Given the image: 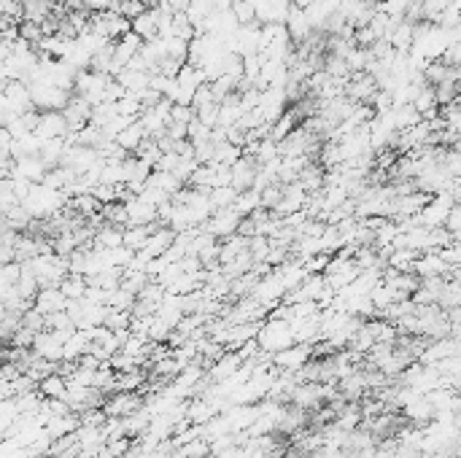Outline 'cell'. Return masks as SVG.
I'll return each instance as SVG.
<instances>
[{
  "mask_svg": "<svg viewBox=\"0 0 461 458\" xmlns=\"http://www.w3.org/2000/svg\"><path fill=\"white\" fill-rule=\"evenodd\" d=\"M256 340H259L262 353H272V356L281 353V351H286V348H292V345L297 343L292 324H289V321H278V319H270L267 324H262Z\"/></svg>",
  "mask_w": 461,
  "mask_h": 458,
  "instance_id": "obj_1",
  "label": "cell"
},
{
  "mask_svg": "<svg viewBox=\"0 0 461 458\" xmlns=\"http://www.w3.org/2000/svg\"><path fill=\"white\" fill-rule=\"evenodd\" d=\"M310 358H313V345L295 343L292 348H286V351H281V353H275V356H272V364H275L278 369H283V372H300Z\"/></svg>",
  "mask_w": 461,
  "mask_h": 458,
  "instance_id": "obj_2",
  "label": "cell"
},
{
  "mask_svg": "<svg viewBox=\"0 0 461 458\" xmlns=\"http://www.w3.org/2000/svg\"><path fill=\"white\" fill-rule=\"evenodd\" d=\"M141 408H143L141 396L132 394V391H116V394L102 405V410H105L108 418H129L132 412H138Z\"/></svg>",
  "mask_w": 461,
  "mask_h": 458,
  "instance_id": "obj_3",
  "label": "cell"
},
{
  "mask_svg": "<svg viewBox=\"0 0 461 458\" xmlns=\"http://www.w3.org/2000/svg\"><path fill=\"white\" fill-rule=\"evenodd\" d=\"M243 367V356L240 353H232V351H227L224 356L218 358L216 364L211 367V375H208V380H216V383H224L230 380L232 375L238 372V369Z\"/></svg>",
  "mask_w": 461,
  "mask_h": 458,
  "instance_id": "obj_4",
  "label": "cell"
},
{
  "mask_svg": "<svg viewBox=\"0 0 461 458\" xmlns=\"http://www.w3.org/2000/svg\"><path fill=\"white\" fill-rule=\"evenodd\" d=\"M68 297L57 289H43V292L36 297V310H41L43 316H51V313H65L68 310Z\"/></svg>",
  "mask_w": 461,
  "mask_h": 458,
  "instance_id": "obj_5",
  "label": "cell"
},
{
  "mask_svg": "<svg viewBox=\"0 0 461 458\" xmlns=\"http://www.w3.org/2000/svg\"><path fill=\"white\" fill-rule=\"evenodd\" d=\"M146 138H149V135H146L143 124H141V122H135V124H129L124 132H119V135H116V143H119L124 151H129V149H132V151H138V149H141V143Z\"/></svg>",
  "mask_w": 461,
  "mask_h": 458,
  "instance_id": "obj_6",
  "label": "cell"
},
{
  "mask_svg": "<svg viewBox=\"0 0 461 458\" xmlns=\"http://www.w3.org/2000/svg\"><path fill=\"white\" fill-rule=\"evenodd\" d=\"M38 391L43 399H65L68 396V378H63V375H49L46 380L38 383Z\"/></svg>",
  "mask_w": 461,
  "mask_h": 458,
  "instance_id": "obj_7",
  "label": "cell"
}]
</instances>
